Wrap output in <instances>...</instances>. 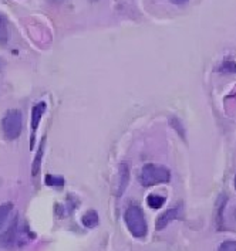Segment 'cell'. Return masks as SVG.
I'll use <instances>...</instances> for the list:
<instances>
[{"instance_id": "obj_1", "label": "cell", "mask_w": 236, "mask_h": 251, "mask_svg": "<svg viewBox=\"0 0 236 251\" xmlns=\"http://www.w3.org/2000/svg\"><path fill=\"white\" fill-rule=\"evenodd\" d=\"M31 234L29 233L27 227L20 228L19 226V219L16 217L10 223L9 228L0 236V246L4 249H13V247H22L26 244V240H31Z\"/></svg>"}, {"instance_id": "obj_2", "label": "cell", "mask_w": 236, "mask_h": 251, "mask_svg": "<svg viewBox=\"0 0 236 251\" xmlns=\"http://www.w3.org/2000/svg\"><path fill=\"white\" fill-rule=\"evenodd\" d=\"M127 228L130 230L132 236L135 238H143L147 236L148 231V226H147V220H145L144 212L138 204H131L128 206L125 216H124Z\"/></svg>"}, {"instance_id": "obj_3", "label": "cell", "mask_w": 236, "mask_h": 251, "mask_svg": "<svg viewBox=\"0 0 236 251\" xmlns=\"http://www.w3.org/2000/svg\"><path fill=\"white\" fill-rule=\"evenodd\" d=\"M171 179V172L168 168L165 166H159V165H145L140 175V182L145 187L149 186L159 185V183H168Z\"/></svg>"}, {"instance_id": "obj_4", "label": "cell", "mask_w": 236, "mask_h": 251, "mask_svg": "<svg viewBox=\"0 0 236 251\" xmlns=\"http://www.w3.org/2000/svg\"><path fill=\"white\" fill-rule=\"evenodd\" d=\"M23 129V117L19 109H10L1 119V131L7 141H14Z\"/></svg>"}, {"instance_id": "obj_5", "label": "cell", "mask_w": 236, "mask_h": 251, "mask_svg": "<svg viewBox=\"0 0 236 251\" xmlns=\"http://www.w3.org/2000/svg\"><path fill=\"white\" fill-rule=\"evenodd\" d=\"M182 204H178L177 207H174V209H170V210H167V212L164 213V214H161L159 217H158L157 220V230H162V228H165L167 226L170 225L171 222H174V220H177V219H181L182 217Z\"/></svg>"}, {"instance_id": "obj_6", "label": "cell", "mask_w": 236, "mask_h": 251, "mask_svg": "<svg viewBox=\"0 0 236 251\" xmlns=\"http://www.w3.org/2000/svg\"><path fill=\"white\" fill-rule=\"evenodd\" d=\"M46 111V102H39L33 106V111H31V138H30V146L33 148L34 146V135L36 131L39 128L40 119L43 118V114Z\"/></svg>"}, {"instance_id": "obj_7", "label": "cell", "mask_w": 236, "mask_h": 251, "mask_svg": "<svg viewBox=\"0 0 236 251\" xmlns=\"http://www.w3.org/2000/svg\"><path fill=\"white\" fill-rule=\"evenodd\" d=\"M128 185V166L127 165H121L119 166V173H118V187L116 190V195L121 196L124 189Z\"/></svg>"}, {"instance_id": "obj_8", "label": "cell", "mask_w": 236, "mask_h": 251, "mask_svg": "<svg viewBox=\"0 0 236 251\" xmlns=\"http://www.w3.org/2000/svg\"><path fill=\"white\" fill-rule=\"evenodd\" d=\"M81 223L86 226V227H88V228L95 227V226L98 225V214H97V212L88 210V212L81 217Z\"/></svg>"}, {"instance_id": "obj_9", "label": "cell", "mask_w": 236, "mask_h": 251, "mask_svg": "<svg viewBox=\"0 0 236 251\" xmlns=\"http://www.w3.org/2000/svg\"><path fill=\"white\" fill-rule=\"evenodd\" d=\"M165 200H167V199L164 198V196H159V195H149V196L147 198V203H148V206L152 207V209H161V207L165 204Z\"/></svg>"}, {"instance_id": "obj_10", "label": "cell", "mask_w": 236, "mask_h": 251, "mask_svg": "<svg viewBox=\"0 0 236 251\" xmlns=\"http://www.w3.org/2000/svg\"><path fill=\"white\" fill-rule=\"evenodd\" d=\"M13 210V204L12 203H4V204H0V228L1 226L4 225V222L7 220L9 214Z\"/></svg>"}, {"instance_id": "obj_11", "label": "cell", "mask_w": 236, "mask_h": 251, "mask_svg": "<svg viewBox=\"0 0 236 251\" xmlns=\"http://www.w3.org/2000/svg\"><path fill=\"white\" fill-rule=\"evenodd\" d=\"M9 39V27H7V22L6 19L0 14V43L4 44Z\"/></svg>"}, {"instance_id": "obj_12", "label": "cell", "mask_w": 236, "mask_h": 251, "mask_svg": "<svg viewBox=\"0 0 236 251\" xmlns=\"http://www.w3.org/2000/svg\"><path fill=\"white\" fill-rule=\"evenodd\" d=\"M219 70L222 73H234V74H236V63L234 60H225Z\"/></svg>"}, {"instance_id": "obj_13", "label": "cell", "mask_w": 236, "mask_h": 251, "mask_svg": "<svg viewBox=\"0 0 236 251\" xmlns=\"http://www.w3.org/2000/svg\"><path fill=\"white\" fill-rule=\"evenodd\" d=\"M43 144H44V141L41 142V145L39 148V152H37V156L34 158V162H33V176H36L37 173H39L40 169V162H41V155H43Z\"/></svg>"}, {"instance_id": "obj_14", "label": "cell", "mask_w": 236, "mask_h": 251, "mask_svg": "<svg viewBox=\"0 0 236 251\" xmlns=\"http://www.w3.org/2000/svg\"><path fill=\"white\" fill-rule=\"evenodd\" d=\"M218 251H236V241L235 240H226L219 246Z\"/></svg>"}, {"instance_id": "obj_15", "label": "cell", "mask_w": 236, "mask_h": 251, "mask_svg": "<svg viewBox=\"0 0 236 251\" xmlns=\"http://www.w3.org/2000/svg\"><path fill=\"white\" fill-rule=\"evenodd\" d=\"M46 185L49 186H63L64 185V180L61 177H54L52 175L46 176Z\"/></svg>"}, {"instance_id": "obj_16", "label": "cell", "mask_w": 236, "mask_h": 251, "mask_svg": "<svg viewBox=\"0 0 236 251\" xmlns=\"http://www.w3.org/2000/svg\"><path fill=\"white\" fill-rule=\"evenodd\" d=\"M170 1L175 3V4H184V3H186L188 0H170Z\"/></svg>"}, {"instance_id": "obj_17", "label": "cell", "mask_w": 236, "mask_h": 251, "mask_svg": "<svg viewBox=\"0 0 236 251\" xmlns=\"http://www.w3.org/2000/svg\"><path fill=\"white\" fill-rule=\"evenodd\" d=\"M234 216H235V219H236V210H235V212H234Z\"/></svg>"}, {"instance_id": "obj_18", "label": "cell", "mask_w": 236, "mask_h": 251, "mask_svg": "<svg viewBox=\"0 0 236 251\" xmlns=\"http://www.w3.org/2000/svg\"><path fill=\"white\" fill-rule=\"evenodd\" d=\"M235 189H236V177H235Z\"/></svg>"}]
</instances>
